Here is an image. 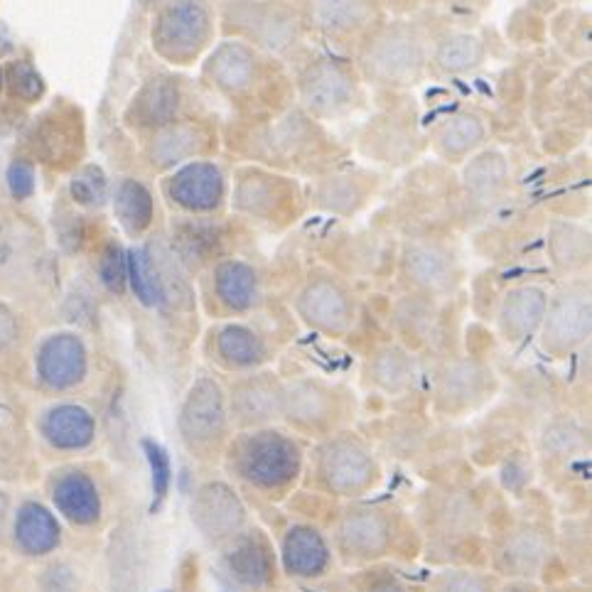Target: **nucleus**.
Returning a JSON list of instances; mask_svg holds the SVG:
<instances>
[{
  "label": "nucleus",
  "mask_w": 592,
  "mask_h": 592,
  "mask_svg": "<svg viewBox=\"0 0 592 592\" xmlns=\"http://www.w3.org/2000/svg\"><path fill=\"white\" fill-rule=\"evenodd\" d=\"M237 472L259 490H281L300 470V450L283 432L263 430L239 442L234 452Z\"/></svg>",
  "instance_id": "1"
},
{
  "label": "nucleus",
  "mask_w": 592,
  "mask_h": 592,
  "mask_svg": "<svg viewBox=\"0 0 592 592\" xmlns=\"http://www.w3.org/2000/svg\"><path fill=\"white\" fill-rule=\"evenodd\" d=\"M423 65H426V50L408 28L386 30L369 45L364 55L366 72L384 84L416 81Z\"/></svg>",
  "instance_id": "2"
},
{
  "label": "nucleus",
  "mask_w": 592,
  "mask_h": 592,
  "mask_svg": "<svg viewBox=\"0 0 592 592\" xmlns=\"http://www.w3.org/2000/svg\"><path fill=\"white\" fill-rule=\"evenodd\" d=\"M224 394L211 379H199L185 398L183 414H179V432L193 450H209L224 436Z\"/></svg>",
  "instance_id": "3"
},
{
  "label": "nucleus",
  "mask_w": 592,
  "mask_h": 592,
  "mask_svg": "<svg viewBox=\"0 0 592 592\" xmlns=\"http://www.w3.org/2000/svg\"><path fill=\"white\" fill-rule=\"evenodd\" d=\"M209 37V13L199 0H175L155 25V47L167 57L183 59L195 55Z\"/></svg>",
  "instance_id": "4"
},
{
  "label": "nucleus",
  "mask_w": 592,
  "mask_h": 592,
  "mask_svg": "<svg viewBox=\"0 0 592 592\" xmlns=\"http://www.w3.org/2000/svg\"><path fill=\"white\" fill-rule=\"evenodd\" d=\"M193 522L209 541H224L239 534L244 524V506L227 484L209 482L195 496Z\"/></svg>",
  "instance_id": "5"
},
{
  "label": "nucleus",
  "mask_w": 592,
  "mask_h": 592,
  "mask_svg": "<svg viewBox=\"0 0 592 592\" xmlns=\"http://www.w3.org/2000/svg\"><path fill=\"white\" fill-rule=\"evenodd\" d=\"M320 472L335 492H357L372 482L374 462L357 440L337 438L322 450Z\"/></svg>",
  "instance_id": "6"
},
{
  "label": "nucleus",
  "mask_w": 592,
  "mask_h": 592,
  "mask_svg": "<svg viewBox=\"0 0 592 592\" xmlns=\"http://www.w3.org/2000/svg\"><path fill=\"white\" fill-rule=\"evenodd\" d=\"M590 335V293L568 288L556 298L546 317V344L551 349H570Z\"/></svg>",
  "instance_id": "7"
},
{
  "label": "nucleus",
  "mask_w": 592,
  "mask_h": 592,
  "mask_svg": "<svg viewBox=\"0 0 592 592\" xmlns=\"http://www.w3.org/2000/svg\"><path fill=\"white\" fill-rule=\"evenodd\" d=\"M271 548L261 534H239L231 536V544L224 553V568L244 588H263L271 583Z\"/></svg>",
  "instance_id": "8"
},
{
  "label": "nucleus",
  "mask_w": 592,
  "mask_h": 592,
  "mask_svg": "<svg viewBox=\"0 0 592 592\" xmlns=\"http://www.w3.org/2000/svg\"><path fill=\"white\" fill-rule=\"evenodd\" d=\"M37 369L42 382L55 388H67L87 372V352L74 335H55L42 344Z\"/></svg>",
  "instance_id": "9"
},
{
  "label": "nucleus",
  "mask_w": 592,
  "mask_h": 592,
  "mask_svg": "<svg viewBox=\"0 0 592 592\" xmlns=\"http://www.w3.org/2000/svg\"><path fill=\"white\" fill-rule=\"evenodd\" d=\"M300 91L310 111L330 116L342 111L352 99V81H349L342 67L332 65V62H320V65L305 72Z\"/></svg>",
  "instance_id": "10"
},
{
  "label": "nucleus",
  "mask_w": 592,
  "mask_h": 592,
  "mask_svg": "<svg viewBox=\"0 0 592 592\" xmlns=\"http://www.w3.org/2000/svg\"><path fill=\"white\" fill-rule=\"evenodd\" d=\"M224 195V179L215 165L193 163L179 171L171 183V197L179 207L205 211L219 205Z\"/></svg>",
  "instance_id": "11"
},
{
  "label": "nucleus",
  "mask_w": 592,
  "mask_h": 592,
  "mask_svg": "<svg viewBox=\"0 0 592 592\" xmlns=\"http://www.w3.org/2000/svg\"><path fill=\"white\" fill-rule=\"evenodd\" d=\"M300 313L310 325L327 332H340L349 325L347 295L330 281H315L300 295Z\"/></svg>",
  "instance_id": "12"
},
{
  "label": "nucleus",
  "mask_w": 592,
  "mask_h": 592,
  "mask_svg": "<svg viewBox=\"0 0 592 592\" xmlns=\"http://www.w3.org/2000/svg\"><path fill=\"white\" fill-rule=\"evenodd\" d=\"M391 528L382 512L357 509L344 519L340 528V541L349 556L374 558L382 556L388 546Z\"/></svg>",
  "instance_id": "13"
},
{
  "label": "nucleus",
  "mask_w": 592,
  "mask_h": 592,
  "mask_svg": "<svg viewBox=\"0 0 592 592\" xmlns=\"http://www.w3.org/2000/svg\"><path fill=\"white\" fill-rule=\"evenodd\" d=\"M327 563H330V551H327L322 536L315 528L295 526L283 538V566L290 575H322Z\"/></svg>",
  "instance_id": "14"
},
{
  "label": "nucleus",
  "mask_w": 592,
  "mask_h": 592,
  "mask_svg": "<svg viewBox=\"0 0 592 592\" xmlns=\"http://www.w3.org/2000/svg\"><path fill=\"white\" fill-rule=\"evenodd\" d=\"M281 410V391L268 379L256 376L239 384L231 398V414L239 423H263Z\"/></svg>",
  "instance_id": "15"
},
{
  "label": "nucleus",
  "mask_w": 592,
  "mask_h": 592,
  "mask_svg": "<svg viewBox=\"0 0 592 592\" xmlns=\"http://www.w3.org/2000/svg\"><path fill=\"white\" fill-rule=\"evenodd\" d=\"M209 74L217 87L227 91H244L256 77V59H253L249 47L239 45V42H227L211 57Z\"/></svg>",
  "instance_id": "16"
},
{
  "label": "nucleus",
  "mask_w": 592,
  "mask_h": 592,
  "mask_svg": "<svg viewBox=\"0 0 592 592\" xmlns=\"http://www.w3.org/2000/svg\"><path fill=\"white\" fill-rule=\"evenodd\" d=\"M546 295L538 288H519L506 295L502 305V327L506 335L526 337L531 335L546 317Z\"/></svg>",
  "instance_id": "17"
},
{
  "label": "nucleus",
  "mask_w": 592,
  "mask_h": 592,
  "mask_svg": "<svg viewBox=\"0 0 592 592\" xmlns=\"http://www.w3.org/2000/svg\"><path fill=\"white\" fill-rule=\"evenodd\" d=\"M406 271L428 290H448L454 278L450 256L432 244H414L406 251Z\"/></svg>",
  "instance_id": "18"
},
{
  "label": "nucleus",
  "mask_w": 592,
  "mask_h": 592,
  "mask_svg": "<svg viewBox=\"0 0 592 592\" xmlns=\"http://www.w3.org/2000/svg\"><path fill=\"white\" fill-rule=\"evenodd\" d=\"M310 15L317 25L332 33H352L372 20L374 3L372 0H310Z\"/></svg>",
  "instance_id": "19"
},
{
  "label": "nucleus",
  "mask_w": 592,
  "mask_h": 592,
  "mask_svg": "<svg viewBox=\"0 0 592 592\" xmlns=\"http://www.w3.org/2000/svg\"><path fill=\"white\" fill-rule=\"evenodd\" d=\"M45 436L59 448H84L94 436V420L79 406H57L45 418Z\"/></svg>",
  "instance_id": "20"
},
{
  "label": "nucleus",
  "mask_w": 592,
  "mask_h": 592,
  "mask_svg": "<svg viewBox=\"0 0 592 592\" xmlns=\"http://www.w3.org/2000/svg\"><path fill=\"white\" fill-rule=\"evenodd\" d=\"M55 502L72 522L91 524L99 516V496L84 474L74 472L62 478L55 487Z\"/></svg>",
  "instance_id": "21"
},
{
  "label": "nucleus",
  "mask_w": 592,
  "mask_h": 592,
  "mask_svg": "<svg viewBox=\"0 0 592 592\" xmlns=\"http://www.w3.org/2000/svg\"><path fill=\"white\" fill-rule=\"evenodd\" d=\"M199 145H202V141H199V131L195 125L165 123L151 143V157L157 167H171L195 155Z\"/></svg>",
  "instance_id": "22"
},
{
  "label": "nucleus",
  "mask_w": 592,
  "mask_h": 592,
  "mask_svg": "<svg viewBox=\"0 0 592 592\" xmlns=\"http://www.w3.org/2000/svg\"><path fill=\"white\" fill-rule=\"evenodd\" d=\"M217 293L227 308L246 310L253 303H256V293H259L256 276H253V271L246 266V263H239V261L221 263L217 271Z\"/></svg>",
  "instance_id": "23"
},
{
  "label": "nucleus",
  "mask_w": 592,
  "mask_h": 592,
  "mask_svg": "<svg viewBox=\"0 0 592 592\" xmlns=\"http://www.w3.org/2000/svg\"><path fill=\"white\" fill-rule=\"evenodd\" d=\"M113 209L119 215L121 224L131 231V234H139L153 219V197L147 189L135 183V179H123L116 189Z\"/></svg>",
  "instance_id": "24"
},
{
  "label": "nucleus",
  "mask_w": 592,
  "mask_h": 592,
  "mask_svg": "<svg viewBox=\"0 0 592 592\" xmlns=\"http://www.w3.org/2000/svg\"><path fill=\"white\" fill-rule=\"evenodd\" d=\"M506 161L500 153H484L468 165L464 171V185L468 193L478 199V202H490V199L500 193L506 183Z\"/></svg>",
  "instance_id": "25"
},
{
  "label": "nucleus",
  "mask_w": 592,
  "mask_h": 592,
  "mask_svg": "<svg viewBox=\"0 0 592 592\" xmlns=\"http://www.w3.org/2000/svg\"><path fill=\"white\" fill-rule=\"evenodd\" d=\"M281 410L300 423H320L330 414V396L315 384H293L281 391Z\"/></svg>",
  "instance_id": "26"
},
{
  "label": "nucleus",
  "mask_w": 592,
  "mask_h": 592,
  "mask_svg": "<svg viewBox=\"0 0 592 592\" xmlns=\"http://www.w3.org/2000/svg\"><path fill=\"white\" fill-rule=\"evenodd\" d=\"M251 35L259 40V45L278 52L288 47L298 35V23L283 8H263L251 20Z\"/></svg>",
  "instance_id": "27"
},
{
  "label": "nucleus",
  "mask_w": 592,
  "mask_h": 592,
  "mask_svg": "<svg viewBox=\"0 0 592 592\" xmlns=\"http://www.w3.org/2000/svg\"><path fill=\"white\" fill-rule=\"evenodd\" d=\"M217 347L221 359L231 366H251L261 362L263 357V344L259 337L239 325H231L227 330H221Z\"/></svg>",
  "instance_id": "28"
},
{
  "label": "nucleus",
  "mask_w": 592,
  "mask_h": 592,
  "mask_svg": "<svg viewBox=\"0 0 592 592\" xmlns=\"http://www.w3.org/2000/svg\"><path fill=\"white\" fill-rule=\"evenodd\" d=\"M484 57V47L480 37L474 35H452L442 40L436 52V59L442 69L448 72H468L474 69Z\"/></svg>",
  "instance_id": "29"
},
{
  "label": "nucleus",
  "mask_w": 592,
  "mask_h": 592,
  "mask_svg": "<svg viewBox=\"0 0 592 592\" xmlns=\"http://www.w3.org/2000/svg\"><path fill=\"white\" fill-rule=\"evenodd\" d=\"M143 123H171L177 111V89L167 81H151L135 101Z\"/></svg>",
  "instance_id": "30"
},
{
  "label": "nucleus",
  "mask_w": 592,
  "mask_h": 592,
  "mask_svg": "<svg viewBox=\"0 0 592 592\" xmlns=\"http://www.w3.org/2000/svg\"><path fill=\"white\" fill-rule=\"evenodd\" d=\"M484 139V125L472 113H458L440 129V145L446 153L462 155Z\"/></svg>",
  "instance_id": "31"
},
{
  "label": "nucleus",
  "mask_w": 592,
  "mask_h": 592,
  "mask_svg": "<svg viewBox=\"0 0 592 592\" xmlns=\"http://www.w3.org/2000/svg\"><path fill=\"white\" fill-rule=\"evenodd\" d=\"M20 538H23V544L30 548V551H47L57 544L59 531L57 524L52 522V516L40 509V506H28L23 512V519H20Z\"/></svg>",
  "instance_id": "32"
},
{
  "label": "nucleus",
  "mask_w": 592,
  "mask_h": 592,
  "mask_svg": "<svg viewBox=\"0 0 592 592\" xmlns=\"http://www.w3.org/2000/svg\"><path fill=\"white\" fill-rule=\"evenodd\" d=\"M551 251H553V261L558 263V266H563V268L580 266V263L585 261L588 251H590L588 234L583 229H578V227L558 224L553 229Z\"/></svg>",
  "instance_id": "33"
},
{
  "label": "nucleus",
  "mask_w": 592,
  "mask_h": 592,
  "mask_svg": "<svg viewBox=\"0 0 592 592\" xmlns=\"http://www.w3.org/2000/svg\"><path fill=\"white\" fill-rule=\"evenodd\" d=\"M135 583V560H133V541L129 531H121L113 538L111 551V585L113 592H131Z\"/></svg>",
  "instance_id": "34"
},
{
  "label": "nucleus",
  "mask_w": 592,
  "mask_h": 592,
  "mask_svg": "<svg viewBox=\"0 0 592 592\" xmlns=\"http://www.w3.org/2000/svg\"><path fill=\"white\" fill-rule=\"evenodd\" d=\"M6 81L10 87V94L25 103H33L42 97V94H45V81H42L40 72L25 59H18L8 67Z\"/></svg>",
  "instance_id": "35"
},
{
  "label": "nucleus",
  "mask_w": 592,
  "mask_h": 592,
  "mask_svg": "<svg viewBox=\"0 0 592 592\" xmlns=\"http://www.w3.org/2000/svg\"><path fill=\"white\" fill-rule=\"evenodd\" d=\"M374 379L388 391H398L408 384L410 364L401 349H386L376 357L374 362Z\"/></svg>",
  "instance_id": "36"
},
{
  "label": "nucleus",
  "mask_w": 592,
  "mask_h": 592,
  "mask_svg": "<svg viewBox=\"0 0 592 592\" xmlns=\"http://www.w3.org/2000/svg\"><path fill=\"white\" fill-rule=\"evenodd\" d=\"M143 450L153 472V509H161L167 492H171V458L153 440H143Z\"/></svg>",
  "instance_id": "37"
},
{
  "label": "nucleus",
  "mask_w": 592,
  "mask_h": 592,
  "mask_svg": "<svg viewBox=\"0 0 592 592\" xmlns=\"http://www.w3.org/2000/svg\"><path fill=\"white\" fill-rule=\"evenodd\" d=\"M125 266H129V278H131L133 290L141 298V303L161 305L153 273H151V263H147L145 251H131L129 259H125Z\"/></svg>",
  "instance_id": "38"
},
{
  "label": "nucleus",
  "mask_w": 592,
  "mask_h": 592,
  "mask_svg": "<svg viewBox=\"0 0 592 592\" xmlns=\"http://www.w3.org/2000/svg\"><path fill=\"white\" fill-rule=\"evenodd\" d=\"M72 197L84 207H99L106 199V177L99 167H84L72 179Z\"/></svg>",
  "instance_id": "39"
},
{
  "label": "nucleus",
  "mask_w": 592,
  "mask_h": 592,
  "mask_svg": "<svg viewBox=\"0 0 592 592\" xmlns=\"http://www.w3.org/2000/svg\"><path fill=\"white\" fill-rule=\"evenodd\" d=\"M237 205L251 215H266L273 207V187L261 177H246L237 189Z\"/></svg>",
  "instance_id": "40"
},
{
  "label": "nucleus",
  "mask_w": 592,
  "mask_h": 592,
  "mask_svg": "<svg viewBox=\"0 0 592 592\" xmlns=\"http://www.w3.org/2000/svg\"><path fill=\"white\" fill-rule=\"evenodd\" d=\"M541 556H544L541 544H538L536 536H528V531H522L509 544V548H506V560H509V566L514 570H519V573L534 570L538 566V560H541Z\"/></svg>",
  "instance_id": "41"
},
{
  "label": "nucleus",
  "mask_w": 592,
  "mask_h": 592,
  "mask_svg": "<svg viewBox=\"0 0 592 592\" xmlns=\"http://www.w3.org/2000/svg\"><path fill=\"white\" fill-rule=\"evenodd\" d=\"M99 273L106 288L121 290L125 278H129V266H125V256L119 246H109L101 256Z\"/></svg>",
  "instance_id": "42"
},
{
  "label": "nucleus",
  "mask_w": 592,
  "mask_h": 592,
  "mask_svg": "<svg viewBox=\"0 0 592 592\" xmlns=\"http://www.w3.org/2000/svg\"><path fill=\"white\" fill-rule=\"evenodd\" d=\"M6 179H8L10 195H13L15 199L33 197V193H35V171H33V165H30V163H25V161L10 163Z\"/></svg>",
  "instance_id": "43"
},
{
  "label": "nucleus",
  "mask_w": 592,
  "mask_h": 592,
  "mask_svg": "<svg viewBox=\"0 0 592 592\" xmlns=\"http://www.w3.org/2000/svg\"><path fill=\"white\" fill-rule=\"evenodd\" d=\"M436 592H490L487 578L474 573H448L438 580Z\"/></svg>",
  "instance_id": "44"
},
{
  "label": "nucleus",
  "mask_w": 592,
  "mask_h": 592,
  "mask_svg": "<svg viewBox=\"0 0 592 592\" xmlns=\"http://www.w3.org/2000/svg\"><path fill=\"white\" fill-rule=\"evenodd\" d=\"M322 202L327 207H332V209H349L354 205V199H357V189L354 185H349L344 183V179H335V183H327L322 187Z\"/></svg>",
  "instance_id": "45"
},
{
  "label": "nucleus",
  "mask_w": 592,
  "mask_h": 592,
  "mask_svg": "<svg viewBox=\"0 0 592 592\" xmlns=\"http://www.w3.org/2000/svg\"><path fill=\"white\" fill-rule=\"evenodd\" d=\"M15 335V322L13 317H10L6 310H0V344H6L13 340Z\"/></svg>",
  "instance_id": "46"
},
{
  "label": "nucleus",
  "mask_w": 592,
  "mask_h": 592,
  "mask_svg": "<svg viewBox=\"0 0 592 592\" xmlns=\"http://www.w3.org/2000/svg\"><path fill=\"white\" fill-rule=\"evenodd\" d=\"M372 592H408V590H406L404 585H401L396 578H391V580H386V583H379V585H374V590H372Z\"/></svg>",
  "instance_id": "47"
},
{
  "label": "nucleus",
  "mask_w": 592,
  "mask_h": 592,
  "mask_svg": "<svg viewBox=\"0 0 592 592\" xmlns=\"http://www.w3.org/2000/svg\"><path fill=\"white\" fill-rule=\"evenodd\" d=\"M3 84H6V74L3 69H0V91H3Z\"/></svg>",
  "instance_id": "48"
},
{
  "label": "nucleus",
  "mask_w": 592,
  "mask_h": 592,
  "mask_svg": "<svg viewBox=\"0 0 592 592\" xmlns=\"http://www.w3.org/2000/svg\"><path fill=\"white\" fill-rule=\"evenodd\" d=\"M509 592H526V590H522V588H514V590H509Z\"/></svg>",
  "instance_id": "49"
},
{
  "label": "nucleus",
  "mask_w": 592,
  "mask_h": 592,
  "mask_svg": "<svg viewBox=\"0 0 592 592\" xmlns=\"http://www.w3.org/2000/svg\"><path fill=\"white\" fill-rule=\"evenodd\" d=\"M163 592H173V590H163Z\"/></svg>",
  "instance_id": "50"
}]
</instances>
